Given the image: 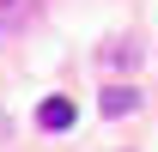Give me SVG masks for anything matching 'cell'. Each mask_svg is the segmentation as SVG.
I'll return each mask as SVG.
<instances>
[{"instance_id": "cell-1", "label": "cell", "mask_w": 158, "mask_h": 152, "mask_svg": "<svg viewBox=\"0 0 158 152\" xmlns=\"http://www.w3.org/2000/svg\"><path fill=\"white\" fill-rule=\"evenodd\" d=\"M73 97H49V103H43V110H37V122H43V128H49V134H61V128H73Z\"/></svg>"}, {"instance_id": "cell-2", "label": "cell", "mask_w": 158, "mask_h": 152, "mask_svg": "<svg viewBox=\"0 0 158 152\" xmlns=\"http://www.w3.org/2000/svg\"><path fill=\"white\" fill-rule=\"evenodd\" d=\"M134 103H140V91H134V85H110V91H103V116H128Z\"/></svg>"}]
</instances>
